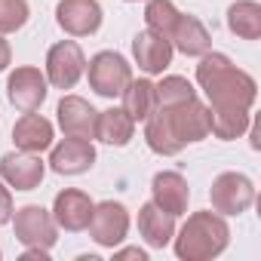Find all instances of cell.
I'll use <instances>...</instances> for the list:
<instances>
[{
	"label": "cell",
	"instance_id": "ba28073f",
	"mask_svg": "<svg viewBox=\"0 0 261 261\" xmlns=\"http://www.w3.org/2000/svg\"><path fill=\"white\" fill-rule=\"evenodd\" d=\"M46 92H49V83H46V74H40V68H31V65H22L10 74L7 80V98L13 108H19L22 114L28 111H37L43 101H46Z\"/></svg>",
	"mask_w": 261,
	"mask_h": 261
},
{
	"label": "cell",
	"instance_id": "30bf717a",
	"mask_svg": "<svg viewBox=\"0 0 261 261\" xmlns=\"http://www.w3.org/2000/svg\"><path fill=\"white\" fill-rule=\"evenodd\" d=\"M56 22L71 37H89L101 28V7L98 0H59Z\"/></svg>",
	"mask_w": 261,
	"mask_h": 261
},
{
	"label": "cell",
	"instance_id": "44dd1931",
	"mask_svg": "<svg viewBox=\"0 0 261 261\" xmlns=\"http://www.w3.org/2000/svg\"><path fill=\"white\" fill-rule=\"evenodd\" d=\"M120 98H123V111L133 117L136 123L148 120L151 111L157 108V92H154L151 80H129V86L120 92Z\"/></svg>",
	"mask_w": 261,
	"mask_h": 261
},
{
	"label": "cell",
	"instance_id": "5bb4252c",
	"mask_svg": "<svg viewBox=\"0 0 261 261\" xmlns=\"http://www.w3.org/2000/svg\"><path fill=\"white\" fill-rule=\"evenodd\" d=\"M59 114V126L65 136H77V139H95V120H98V111L80 98V95H65L56 108Z\"/></svg>",
	"mask_w": 261,
	"mask_h": 261
},
{
	"label": "cell",
	"instance_id": "e0dca14e",
	"mask_svg": "<svg viewBox=\"0 0 261 261\" xmlns=\"http://www.w3.org/2000/svg\"><path fill=\"white\" fill-rule=\"evenodd\" d=\"M151 200L163 209V212H169V215H185L188 212V200H191V188H188V181H185V175L181 172H157L154 175V181H151Z\"/></svg>",
	"mask_w": 261,
	"mask_h": 261
},
{
	"label": "cell",
	"instance_id": "9c48e42d",
	"mask_svg": "<svg viewBox=\"0 0 261 261\" xmlns=\"http://www.w3.org/2000/svg\"><path fill=\"white\" fill-rule=\"evenodd\" d=\"M89 237L105 246V249H114L126 240L129 233V212L123 203H114V200H105L92 209V218H89Z\"/></svg>",
	"mask_w": 261,
	"mask_h": 261
},
{
	"label": "cell",
	"instance_id": "4fadbf2b",
	"mask_svg": "<svg viewBox=\"0 0 261 261\" xmlns=\"http://www.w3.org/2000/svg\"><path fill=\"white\" fill-rule=\"evenodd\" d=\"M92 209L95 203L89 200V194L77 191V188H68V191H59L56 200H53V218L59 227L77 233V230H86L89 218H92Z\"/></svg>",
	"mask_w": 261,
	"mask_h": 261
},
{
	"label": "cell",
	"instance_id": "277c9868",
	"mask_svg": "<svg viewBox=\"0 0 261 261\" xmlns=\"http://www.w3.org/2000/svg\"><path fill=\"white\" fill-rule=\"evenodd\" d=\"M86 74H89V86L101 98H117L129 86V80H133V68H129V62L120 53H114V49L95 53L89 59V65H86Z\"/></svg>",
	"mask_w": 261,
	"mask_h": 261
},
{
	"label": "cell",
	"instance_id": "7402d4cb",
	"mask_svg": "<svg viewBox=\"0 0 261 261\" xmlns=\"http://www.w3.org/2000/svg\"><path fill=\"white\" fill-rule=\"evenodd\" d=\"M227 28L243 40H258L261 37V7L255 0H237V4H230Z\"/></svg>",
	"mask_w": 261,
	"mask_h": 261
},
{
	"label": "cell",
	"instance_id": "7c38bea8",
	"mask_svg": "<svg viewBox=\"0 0 261 261\" xmlns=\"http://www.w3.org/2000/svg\"><path fill=\"white\" fill-rule=\"evenodd\" d=\"M95 163V148L89 139H77V136H68L62 139L53 154H49V169L59 172V175H83L89 172Z\"/></svg>",
	"mask_w": 261,
	"mask_h": 261
},
{
	"label": "cell",
	"instance_id": "6da1fadb",
	"mask_svg": "<svg viewBox=\"0 0 261 261\" xmlns=\"http://www.w3.org/2000/svg\"><path fill=\"white\" fill-rule=\"evenodd\" d=\"M209 136V105L191 98L175 108H154L145 120V142L154 154L172 157L185 145L203 142Z\"/></svg>",
	"mask_w": 261,
	"mask_h": 261
},
{
	"label": "cell",
	"instance_id": "f546056e",
	"mask_svg": "<svg viewBox=\"0 0 261 261\" xmlns=\"http://www.w3.org/2000/svg\"><path fill=\"white\" fill-rule=\"evenodd\" d=\"M0 255H4V252H0Z\"/></svg>",
	"mask_w": 261,
	"mask_h": 261
},
{
	"label": "cell",
	"instance_id": "83f0119b",
	"mask_svg": "<svg viewBox=\"0 0 261 261\" xmlns=\"http://www.w3.org/2000/svg\"><path fill=\"white\" fill-rule=\"evenodd\" d=\"M10 62H13V49H10V43L4 40V34H0V71H7Z\"/></svg>",
	"mask_w": 261,
	"mask_h": 261
},
{
	"label": "cell",
	"instance_id": "ac0fdd59",
	"mask_svg": "<svg viewBox=\"0 0 261 261\" xmlns=\"http://www.w3.org/2000/svg\"><path fill=\"white\" fill-rule=\"evenodd\" d=\"M169 43H172V49H178V53H185L191 59L194 56H206L212 49V37H209L206 25L197 16H188V13H178L175 28L169 34Z\"/></svg>",
	"mask_w": 261,
	"mask_h": 261
},
{
	"label": "cell",
	"instance_id": "ffe728a7",
	"mask_svg": "<svg viewBox=\"0 0 261 261\" xmlns=\"http://www.w3.org/2000/svg\"><path fill=\"white\" fill-rule=\"evenodd\" d=\"M136 136V120L129 117L123 108H108V111H98V120H95V139L105 142V145H114V148H123L129 145Z\"/></svg>",
	"mask_w": 261,
	"mask_h": 261
},
{
	"label": "cell",
	"instance_id": "7a4b0ae2",
	"mask_svg": "<svg viewBox=\"0 0 261 261\" xmlns=\"http://www.w3.org/2000/svg\"><path fill=\"white\" fill-rule=\"evenodd\" d=\"M197 83L209 98V111H252L258 98L255 77L240 71L224 53L200 56Z\"/></svg>",
	"mask_w": 261,
	"mask_h": 261
},
{
	"label": "cell",
	"instance_id": "8fae6325",
	"mask_svg": "<svg viewBox=\"0 0 261 261\" xmlns=\"http://www.w3.org/2000/svg\"><path fill=\"white\" fill-rule=\"evenodd\" d=\"M46 175V166L37 154H28V151H13V154H4L0 157V178H4L10 188L16 191H34L40 188Z\"/></svg>",
	"mask_w": 261,
	"mask_h": 261
},
{
	"label": "cell",
	"instance_id": "52a82bcc",
	"mask_svg": "<svg viewBox=\"0 0 261 261\" xmlns=\"http://www.w3.org/2000/svg\"><path fill=\"white\" fill-rule=\"evenodd\" d=\"M86 71V56L80 43L74 40H59L46 53V83L56 89H74L77 80Z\"/></svg>",
	"mask_w": 261,
	"mask_h": 261
},
{
	"label": "cell",
	"instance_id": "d4e9b609",
	"mask_svg": "<svg viewBox=\"0 0 261 261\" xmlns=\"http://www.w3.org/2000/svg\"><path fill=\"white\" fill-rule=\"evenodd\" d=\"M28 16H31L28 0H0V34H13L25 28Z\"/></svg>",
	"mask_w": 261,
	"mask_h": 261
},
{
	"label": "cell",
	"instance_id": "484cf974",
	"mask_svg": "<svg viewBox=\"0 0 261 261\" xmlns=\"http://www.w3.org/2000/svg\"><path fill=\"white\" fill-rule=\"evenodd\" d=\"M13 194H10V188H7V181L0 178V227H4L7 221H13Z\"/></svg>",
	"mask_w": 261,
	"mask_h": 261
},
{
	"label": "cell",
	"instance_id": "603a6c76",
	"mask_svg": "<svg viewBox=\"0 0 261 261\" xmlns=\"http://www.w3.org/2000/svg\"><path fill=\"white\" fill-rule=\"evenodd\" d=\"M154 92H157V108H175V105L197 98V89L191 86V80L178 74H169L160 83H154Z\"/></svg>",
	"mask_w": 261,
	"mask_h": 261
},
{
	"label": "cell",
	"instance_id": "8992f818",
	"mask_svg": "<svg viewBox=\"0 0 261 261\" xmlns=\"http://www.w3.org/2000/svg\"><path fill=\"white\" fill-rule=\"evenodd\" d=\"M209 200L218 215H243L255 203V185L243 172H221L212 181Z\"/></svg>",
	"mask_w": 261,
	"mask_h": 261
},
{
	"label": "cell",
	"instance_id": "f1b7e54d",
	"mask_svg": "<svg viewBox=\"0 0 261 261\" xmlns=\"http://www.w3.org/2000/svg\"><path fill=\"white\" fill-rule=\"evenodd\" d=\"M126 4H139V0H126Z\"/></svg>",
	"mask_w": 261,
	"mask_h": 261
},
{
	"label": "cell",
	"instance_id": "3957f363",
	"mask_svg": "<svg viewBox=\"0 0 261 261\" xmlns=\"http://www.w3.org/2000/svg\"><path fill=\"white\" fill-rule=\"evenodd\" d=\"M172 243H175V255L181 261H209L227 249L230 227H227L224 215H218L215 209H203V212L188 215V221L172 237Z\"/></svg>",
	"mask_w": 261,
	"mask_h": 261
},
{
	"label": "cell",
	"instance_id": "2e32d148",
	"mask_svg": "<svg viewBox=\"0 0 261 261\" xmlns=\"http://www.w3.org/2000/svg\"><path fill=\"white\" fill-rule=\"evenodd\" d=\"M172 43L163 37V34H154V31H139L136 40H133V56H136V65L145 71V74H163L169 65H172Z\"/></svg>",
	"mask_w": 261,
	"mask_h": 261
},
{
	"label": "cell",
	"instance_id": "5b68a950",
	"mask_svg": "<svg viewBox=\"0 0 261 261\" xmlns=\"http://www.w3.org/2000/svg\"><path fill=\"white\" fill-rule=\"evenodd\" d=\"M13 215H16V221H13L16 240H19L25 249H53V246H56V240H59V224H56V218H53L49 209L31 203V206L16 209Z\"/></svg>",
	"mask_w": 261,
	"mask_h": 261
},
{
	"label": "cell",
	"instance_id": "4316f807",
	"mask_svg": "<svg viewBox=\"0 0 261 261\" xmlns=\"http://www.w3.org/2000/svg\"><path fill=\"white\" fill-rule=\"evenodd\" d=\"M114 258H117V261H123V258H139V261H148V252H145V249H139V246H129V249L114 252Z\"/></svg>",
	"mask_w": 261,
	"mask_h": 261
},
{
	"label": "cell",
	"instance_id": "cb8c5ba5",
	"mask_svg": "<svg viewBox=\"0 0 261 261\" xmlns=\"http://www.w3.org/2000/svg\"><path fill=\"white\" fill-rule=\"evenodd\" d=\"M175 19H178V10H175L172 0H148V7H145V25H148V31L163 34L169 40V34L175 28Z\"/></svg>",
	"mask_w": 261,
	"mask_h": 261
},
{
	"label": "cell",
	"instance_id": "d6986e66",
	"mask_svg": "<svg viewBox=\"0 0 261 261\" xmlns=\"http://www.w3.org/2000/svg\"><path fill=\"white\" fill-rule=\"evenodd\" d=\"M139 233L145 237V243H148L151 249H163V246H169L172 237H175V215L163 212V209L151 200V203H145V206L139 209Z\"/></svg>",
	"mask_w": 261,
	"mask_h": 261
},
{
	"label": "cell",
	"instance_id": "9a60e30c",
	"mask_svg": "<svg viewBox=\"0 0 261 261\" xmlns=\"http://www.w3.org/2000/svg\"><path fill=\"white\" fill-rule=\"evenodd\" d=\"M53 139H56V129L46 117L28 111L16 120L13 126V142L19 151H28V154H43L53 148Z\"/></svg>",
	"mask_w": 261,
	"mask_h": 261
}]
</instances>
